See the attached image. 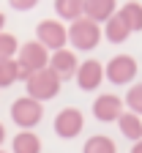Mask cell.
<instances>
[{"label":"cell","instance_id":"cell-1","mask_svg":"<svg viewBox=\"0 0 142 153\" xmlns=\"http://www.w3.org/2000/svg\"><path fill=\"white\" fill-rule=\"evenodd\" d=\"M16 63H19V79L28 82L36 71L49 68V49L38 41H25L16 52Z\"/></svg>","mask_w":142,"mask_h":153},{"label":"cell","instance_id":"cell-2","mask_svg":"<svg viewBox=\"0 0 142 153\" xmlns=\"http://www.w3.org/2000/svg\"><path fill=\"white\" fill-rule=\"evenodd\" d=\"M101 38H104V30H101L93 19H88V16H82V19H77V22L68 25V44L77 52H90V49H96Z\"/></svg>","mask_w":142,"mask_h":153},{"label":"cell","instance_id":"cell-3","mask_svg":"<svg viewBox=\"0 0 142 153\" xmlns=\"http://www.w3.org/2000/svg\"><path fill=\"white\" fill-rule=\"evenodd\" d=\"M60 85H63V79L52 71V68H41V71H36L30 79L25 82V96H30V99H36V101H49V99H55V96L60 93Z\"/></svg>","mask_w":142,"mask_h":153},{"label":"cell","instance_id":"cell-4","mask_svg":"<svg viewBox=\"0 0 142 153\" xmlns=\"http://www.w3.org/2000/svg\"><path fill=\"white\" fill-rule=\"evenodd\" d=\"M44 118V104L30 99V96H22L11 104V120L22 128V131H33Z\"/></svg>","mask_w":142,"mask_h":153},{"label":"cell","instance_id":"cell-5","mask_svg":"<svg viewBox=\"0 0 142 153\" xmlns=\"http://www.w3.org/2000/svg\"><path fill=\"white\" fill-rule=\"evenodd\" d=\"M36 41L47 47L49 52H57V49H66L68 44V27L60 25L57 19H41L36 25Z\"/></svg>","mask_w":142,"mask_h":153},{"label":"cell","instance_id":"cell-6","mask_svg":"<svg viewBox=\"0 0 142 153\" xmlns=\"http://www.w3.org/2000/svg\"><path fill=\"white\" fill-rule=\"evenodd\" d=\"M55 134L60 140H74L82 134L85 128V118H82V112H79L77 107H63L57 115H55Z\"/></svg>","mask_w":142,"mask_h":153},{"label":"cell","instance_id":"cell-7","mask_svg":"<svg viewBox=\"0 0 142 153\" xmlns=\"http://www.w3.org/2000/svg\"><path fill=\"white\" fill-rule=\"evenodd\" d=\"M104 76L112 85H129L137 76V60L131 55H115L112 60L104 66Z\"/></svg>","mask_w":142,"mask_h":153},{"label":"cell","instance_id":"cell-8","mask_svg":"<svg viewBox=\"0 0 142 153\" xmlns=\"http://www.w3.org/2000/svg\"><path fill=\"white\" fill-rule=\"evenodd\" d=\"M77 85H79V90H85V93H90V90H96L101 82H104V66H101L98 60H82L79 63V68H77Z\"/></svg>","mask_w":142,"mask_h":153},{"label":"cell","instance_id":"cell-9","mask_svg":"<svg viewBox=\"0 0 142 153\" xmlns=\"http://www.w3.org/2000/svg\"><path fill=\"white\" fill-rule=\"evenodd\" d=\"M93 115L101 123H112V120H117L120 115H123V101H120L115 93H104V96H98L93 101Z\"/></svg>","mask_w":142,"mask_h":153},{"label":"cell","instance_id":"cell-10","mask_svg":"<svg viewBox=\"0 0 142 153\" xmlns=\"http://www.w3.org/2000/svg\"><path fill=\"white\" fill-rule=\"evenodd\" d=\"M49 68L60 76V79H71V76H77V68H79L77 52H71V49H57V52H52L49 55Z\"/></svg>","mask_w":142,"mask_h":153},{"label":"cell","instance_id":"cell-11","mask_svg":"<svg viewBox=\"0 0 142 153\" xmlns=\"http://www.w3.org/2000/svg\"><path fill=\"white\" fill-rule=\"evenodd\" d=\"M117 14V0H85V16L93 19L96 25L109 22Z\"/></svg>","mask_w":142,"mask_h":153},{"label":"cell","instance_id":"cell-12","mask_svg":"<svg viewBox=\"0 0 142 153\" xmlns=\"http://www.w3.org/2000/svg\"><path fill=\"white\" fill-rule=\"evenodd\" d=\"M129 36H131V30H129V25L123 22L120 14H115L109 22H104V38H107L109 44H123Z\"/></svg>","mask_w":142,"mask_h":153},{"label":"cell","instance_id":"cell-13","mask_svg":"<svg viewBox=\"0 0 142 153\" xmlns=\"http://www.w3.org/2000/svg\"><path fill=\"white\" fill-rule=\"evenodd\" d=\"M117 126H120V134H123L126 140H131V142H139L142 140V118H139V115L123 112L117 118Z\"/></svg>","mask_w":142,"mask_h":153},{"label":"cell","instance_id":"cell-14","mask_svg":"<svg viewBox=\"0 0 142 153\" xmlns=\"http://www.w3.org/2000/svg\"><path fill=\"white\" fill-rule=\"evenodd\" d=\"M55 14L66 22H77L85 16V0H55Z\"/></svg>","mask_w":142,"mask_h":153},{"label":"cell","instance_id":"cell-15","mask_svg":"<svg viewBox=\"0 0 142 153\" xmlns=\"http://www.w3.org/2000/svg\"><path fill=\"white\" fill-rule=\"evenodd\" d=\"M11 150L14 153H41V140L33 131H19L11 140Z\"/></svg>","mask_w":142,"mask_h":153},{"label":"cell","instance_id":"cell-16","mask_svg":"<svg viewBox=\"0 0 142 153\" xmlns=\"http://www.w3.org/2000/svg\"><path fill=\"white\" fill-rule=\"evenodd\" d=\"M117 14L123 16V22L129 25V30H131V33L142 30V6L137 3V0H131V3H126L123 8L117 11Z\"/></svg>","mask_w":142,"mask_h":153},{"label":"cell","instance_id":"cell-17","mask_svg":"<svg viewBox=\"0 0 142 153\" xmlns=\"http://www.w3.org/2000/svg\"><path fill=\"white\" fill-rule=\"evenodd\" d=\"M82 153H117V148L107 134H96L82 145Z\"/></svg>","mask_w":142,"mask_h":153},{"label":"cell","instance_id":"cell-18","mask_svg":"<svg viewBox=\"0 0 142 153\" xmlns=\"http://www.w3.org/2000/svg\"><path fill=\"white\" fill-rule=\"evenodd\" d=\"M19 79V63L14 60H0V88H11Z\"/></svg>","mask_w":142,"mask_h":153},{"label":"cell","instance_id":"cell-19","mask_svg":"<svg viewBox=\"0 0 142 153\" xmlns=\"http://www.w3.org/2000/svg\"><path fill=\"white\" fill-rule=\"evenodd\" d=\"M19 44L14 33H0V60H14L16 52H19Z\"/></svg>","mask_w":142,"mask_h":153},{"label":"cell","instance_id":"cell-20","mask_svg":"<svg viewBox=\"0 0 142 153\" xmlns=\"http://www.w3.org/2000/svg\"><path fill=\"white\" fill-rule=\"evenodd\" d=\"M123 101H126V107H129L134 115H142V82L129 88V93H126Z\"/></svg>","mask_w":142,"mask_h":153},{"label":"cell","instance_id":"cell-21","mask_svg":"<svg viewBox=\"0 0 142 153\" xmlns=\"http://www.w3.org/2000/svg\"><path fill=\"white\" fill-rule=\"evenodd\" d=\"M8 6L14 11H33L38 6V0H8Z\"/></svg>","mask_w":142,"mask_h":153},{"label":"cell","instance_id":"cell-22","mask_svg":"<svg viewBox=\"0 0 142 153\" xmlns=\"http://www.w3.org/2000/svg\"><path fill=\"white\" fill-rule=\"evenodd\" d=\"M3 142H6V126L0 123V145H3Z\"/></svg>","mask_w":142,"mask_h":153},{"label":"cell","instance_id":"cell-23","mask_svg":"<svg viewBox=\"0 0 142 153\" xmlns=\"http://www.w3.org/2000/svg\"><path fill=\"white\" fill-rule=\"evenodd\" d=\"M131 153H142V140H139V142H134V148H131Z\"/></svg>","mask_w":142,"mask_h":153},{"label":"cell","instance_id":"cell-24","mask_svg":"<svg viewBox=\"0 0 142 153\" xmlns=\"http://www.w3.org/2000/svg\"><path fill=\"white\" fill-rule=\"evenodd\" d=\"M3 27H6V14L0 11V33H3Z\"/></svg>","mask_w":142,"mask_h":153},{"label":"cell","instance_id":"cell-25","mask_svg":"<svg viewBox=\"0 0 142 153\" xmlns=\"http://www.w3.org/2000/svg\"><path fill=\"white\" fill-rule=\"evenodd\" d=\"M0 153H6V150H0Z\"/></svg>","mask_w":142,"mask_h":153}]
</instances>
